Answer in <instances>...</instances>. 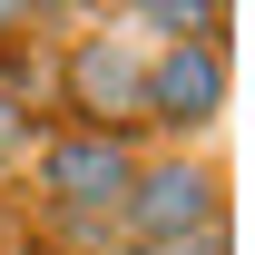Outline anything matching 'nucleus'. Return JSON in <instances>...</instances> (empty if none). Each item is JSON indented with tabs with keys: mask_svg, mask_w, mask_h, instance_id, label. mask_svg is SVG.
Listing matches in <instances>:
<instances>
[{
	"mask_svg": "<svg viewBox=\"0 0 255 255\" xmlns=\"http://www.w3.org/2000/svg\"><path fill=\"white\" fill-rule=\"evenodd\" d=\"M137 137H118V128H49L30 147V187L59 206V216H98V226H118V196L128 177H137Z\"/></svg>",
	"mask_w": 255,
	"mask_h": 255,
	"instance_id": "nucleus-1",
	"label": "nucleus"
},
{
	"mask_svg": "<svg viewBox=\"0 0 255 255\" xmlns=\"http://www.w3.org/2000/svg\"><path fill=\"white\" fill-rule=\"evenodd\" d=\"M226 216V177L187 147H167V157H137L118 196V246H157V236H196V226Z\"/></svg>",
	"mask_w": 255,
	"mask_h": 255,
	"instance_id": "nucleus-2",
	"label": "nucleus"
},
{
	"mask_svg": "<svg viewBox=\"0 0 255 255\" xmlns=\"http://www.w3.org/2000/svg\"><path fill=\"white\" fill-rule=\"evenodd\" d=\"M59 118L137 137V128H147V49H137V39H108V30L69 39V59H59Z\"/></svg>",
	"mask_w": 255,
	"mask_h": 255,
	"instance_id": "nucleus-3",
	"label": "nucleus"
},
{
	"mask_svg": "<svg viewBox=\"0 0 255 255\" xmlns=\"http://www.w3.org/2000/svg\"><path fill=\"white\" fill-rule=\"evenodd\" d=\"M216 108H226V39L147 49V128L196 137V128H216Z\"/></svg>",
	"mask_w": 255,
	"mask_h": 255,
	"instance_id": "nucleus-4",
	"label": "nucleus"
},
{
	"mask_svg": "<svg viewBox=\"0 0 255 255\" xmlns=\"http://www.w3.org/2000/svg\"><path fill=\"white\" fill-rule=\"evenodd\" d=\"M137 20H147V30H167L157 49H177V39H226V10H216V0H147Z\"/></svg>",
	"mask_w": 255,
	"mask_h": 255,
	"instance_id": "nucleus-5",
	"label": "nucleus"
},
{
	"mask_svg": "<svg viewBox=\"0 0 255 255\" xmlns=\"http://www.w3.org/2000/svg\"><path fill=\"white\" fill-rule=\"evenodd\" d=\"M118 255H236V236L216 216V226H196V236H157V246H118Z\"/></svg>",
	"mask_w": 255,
	"mask_h": 255,
	"instance_id": "nucleus-6",
	"label": "nucleus"
},
{
	"mask_svg": "<svg viewBox=\"0 0 255 255\" xmlns=\"http://www.w3.org/2000/svg\"><path fill=\"white\" fill-rule=\"evenodd\" d=\"M0 157H30V108L0 89Z\"/></svg>",
	"mask_w": 255,
	"mask_h": 255,
	"instance_id": "nucleus-7",
	"label": "nucleus"
},
{
	"mask_svg": "<svg viewBox=\"0 0 255 255\" xmlns=\"http://www.w3.org/2000/svg\"><path fill=\"white\" fill-rule=\"evenodd\" d=\"M10 30H30V10H20V0H0V49H10Z\"/></svg>",
	"mask_w": 255,
	"mask_h": 255,
	"instance_id": "nucleus-8",
	"label": "nucleus"
}]
</instances>
